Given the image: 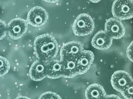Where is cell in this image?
<instances>
[{"instance_id": "21", "label": "cell", "mask_w": 133, "mask_h": 99, "mask_svg": "<svg viewBox=\"0 0 133 99\" xmlns=\"http://www.w3.org/2000/svg\"><path fill=\"white\" fill-rule=\"evenodd\" d=\"M44 2H48V3H56L59 0H43Z\"/></svg>"}, {"instance_id": "12", "label": "cell", "mask_w": 133, "mask_h": 99, "mask_svg": "<svg viewBox=\"0 0 133 99\" xmlns=\"http://www.w3.org/2000/svg\"><path fill=\"white\" fill-rule=\"evenodd\" d=\"M61 62H62L63 66L64 77L73 78L77 75H79L76 57H61Z\"/></svg>"}, {"instance_id": "15", "label": "cell", "mask_w": 133, "mask_h": 99, "mask_svg": "<svg viewBox=\"0 0 133 99\" xmlns=\"http://www.w3.org/2000/svg\"><path fill=\"white\" fill-rule=\"evenodd\" d=\"M10 69L9 62L5 57L0 56V77L7 74Z\"/></svg>"}, {"instance_id": "20", "label": "cell", "mask_w": 133, "mask_h": 99, "mask_svg": "<svg viewBox=\"0 0 133 99\" xmlns=\"http://www.w3.org/2000/svg\"><path fill=\"white\" fill-rule=\"evenodd\" d=\"M103 99H121L118 96L116 95H105Z\"/></svg>"}, {"instance_id": "14", "label": "cell", "mask_w": 133, "mask_h": 99, "mask_svg": "<svg viewBox=\"0 0 133 99\" xmlns=\"http://www.w3.org/2000/svg\"><path fill=\"white\" fill-rule=\"evenodd\" d=\"M106 95L103 87L100 85L94 83L87 88L85 97L87 99H103Z\"/></svg>"}, {"instance_id": "13", "label": "cell", "mask_w": 133, "mask_h": 99, "mask_svg": "<svg viewBox=\"0 0 133 99\" xmlns=\"http://www.w3.org/2000/svg\"><path fill=\"white\" fill-rule=\"evenodd\" d=\"M47 77L51 79L64 77V70L61 60H52L47 62Z\"/></svg>"}, {"instance_id": "5", "label": "cell", "mask_w": 133, "mask_h": 99, "mask_svg": "<svg viewBox=\"0 0 133 99\" xmlns=\"http://www.w3.org/2000/svg\"><path fill=\"white\" fill-rule=\"evenodd\" d=\"M49 19L46 10L39 6L32 8L28 13L27 18V23L35 27H41L45 25Z\"/></svg>"}, {"instance_id": "1", "label": "cell", "mask_w": 133, "mask_h": 99, "mask_svg": "<svg viewBox=\"0 0 133 99\" xmlns=\"http://www.w3.org/2000/svg\"><path fill=\"white\" fill-rule=\"evenodd\" d=\"M34 51L38 60L47 62L57 56L59 44L51 35L43 34L35 38Z\"/></svg>"}, {"instance_id": "22", "label": "cell", "mask_w": 133, "mask_h": 99, "mask_svg": "<svg viewBox=\"0 0 133 99\" xmlns=\"http://www.w3.org/2000/svg\"><path fill=\"white\" fill-rule=\"evenodd\" d=\"M15 99H31L29 97H27V96H17L16 98Z\"/></svg>"}, {"instance_id": "17", "label": "cell", "mask_w": 133, "mask_h": 99, "mask_svg": "<svg viewBox=\"0 0 133 99\" xmlns=\"http://www.w3.org/2000/svg\"><path fill=\"white\" fill-rule=\"evenodd\" d=\"M39 99H62L58 94L54 92L48 91L40 95Z\"/></svg>"}, {"instance_id": "4", "label": "cell", "mask_w": 133, "mask_h": 99, "mask_svg": "<svg viewBox=\"0 0 133 99\" xmlns=\"http://www.w3.org/2000/svg\"><path fill=\"white\" fill-rule=\"evenodd\" d=\"M28 23L21 18H16L7 24V34L14 40L21 38L27 32Z\"/></svg>"}, {"instance_id": "9", "label": "cell", "mask_w": 133, "mask_h": 99, "mask_svg": "<svg viewBox=\"0 0 133 99\" xmlns=\"http://www.w3.org/2000/svg\"><path fill=\"white\" fill-rule=\"evenodd\" d=\"M94 54L90 50H84L77 58L79 75L87 73L93 63Z\"/></svg>"}, {"instance_id": "3", "label": "cell", "mask_w": 133, "mask_h": 99, "mask_svg": "<svg viewBox=\"0 0 133 99\" xmlns=\"http://www.w3.org/2000/svg\"><path fill=\"white\" fill-rule=\"evenodd\" d=\"M112 13L117 19L127 20L132 18V0H115L112 6Z\"/></svg>"}, {"instance_id": "16", "label": "cell", "mask_w": 133, "mask_h": 99, "mask_svg": "<svg viewBox=\"0 0 133 99\" xmlns=\"http://www.w3.org/2000/svg\"><path fill=\"white\" fill-rule=\"evenodd\" d=\"M133 83L130 84L121 92V95L125 99H132Z\"/></svg>"}, {"instance_id": "23", "label": "cell", "mask_w": 133, "mask_h": 99, "mask_svg": "<svg viewBox=\"0 0 133 99\" xmlns=\"http://www.w3.org/2000/svg\"><path fill=\"white\" fill-rule=\"evenodd\" d=\"M89 1L92 3H98V2H101V0H89Z\"/></svg>"}, {"instance_id": "8", "label": "cell", "mask_w": 133, "mask_h": 99, "mask_svg": "<svg viewBox=\"0 0 133 99\" xmlns=\"http://www.w3.org/2000/svg\"><path fill=\"white\" fill-rule=\"evenodd\" d=\"M84 50V44L79 41H71L64 44L61 48V57H76Z\"/></svg>"}, {"instance_id": "19", "label": "cell", "mask_w": 133, "mask_h": 99, "mask_svg": "<svg viewBox=\"0 0 133 99\" xmlns=\"http://www.w3.org/2000/svg\"><path fill=\"white\" fill-rule=\"evenodd\" d=\"M132 42L130 44V45L128 46L127 50V56L128 58L129 59L130 62H132Z\"/></svg>"}, {"instance_id": "2", "label": "cell", "mask_w": 133, "mask_h": 99, "mask_svg": "<svg viewBox=\"0 0 133 99\" xmlns=\"http://www.w3.org/2000/svg\"><path fill=\"white\" fill-rule=\"evenodd\" d=\"M95 29L92 18L89 14L82 13L77 16L73 24V32L77 36H85L90 35Z\"/></svg>"}, {"instance_id": "18", "label": "cell", "mask_w": 133, "mask_h": 99, "mask_svg": "<svg viewBox=\"0 0 133 99\" xmlns=\"http://www.w3.org/2000/svg\"><path fill=\"white\" fill-rule=\"evenodd\" d=\"M7 35V24L0 20V40L3 39Z\"/></svg>"}, {"instance_id": "10", "label": "cell", "mask_w": 133, "mask_h": 99, "mask_svg": "<svg viewBox=\"0 0 133 99\" xmlns=\"http://www.w3.org/2000/svg\"><path fill=\"white\" fill-rule=\"evenodd\" d=\"M47 62L41 60H37L31 66L29 69V76L32 80L40 81L47 77Z\"/></svg>"}, {"instance_id": "6", "label": "cell", "mask_w": 133, "mask_h": 99, "mask_svg": "<svg viewBox=\"0 0 133 99\" xmlns=\"http://www.w3.org/2000/svg\"><path fill=\"white\" fill-rule=\"evenodd\" d=\"M111 85L113 89L121 93L126 87L133 83L132 78L125 71H116L111 77Z\"/></svg>"}, {"instance_id": "11", "label": "cell", "mask_w": 133, "mask_h": 99, "mask_svg": "<svg viewBox=\"0 0 133 99\" xmlns=\"http://www.w3.org/2000/svg\"><path fill=\"white\" fill-rule=\"evenodd\" d=\"M112 39L104 31L101 30L95 35L91 41V44L96 49L104 50L111 46Z\"/></svg>"}, {"instance_id": "7", "label": "cell", "mask_w": 133, "mask_h": 99, "mask_svg": "<svg viewBox=\"0 0 133 99\" xmlns=\"http://www.w3.org/2000/svg\"><path fill=\"white\" fill-rule=\"evenodd\" d=\"M104 30L112 39H120L125 35V28L121 21L117 19H108L105 23Z\"/></svg>"}]
</instances>
